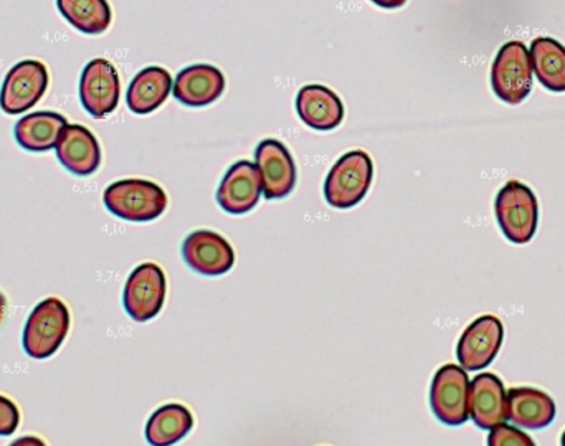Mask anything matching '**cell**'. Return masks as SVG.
I'll return each instance as SVG.
<instances>
[{
	"label": "cell",
	"mask_w": 565,
	"mask_h": 446,
	"mask_svg": "<svg viewBox=\"0 0 565 446\" xmlns=\"http://www.w3.org/2000/svg\"><path fill=\"white\" fill-rule=\"evenodd\" d=\"M106 209L128 222H151L168 208V195L161 185L145 179H125L109 185L103 195Z\"/></svg>",
	"instance_id": "1"
},
{
	"label": "cell",
	"mask_w": 565,
	"mask_h": 446,
	"mask_svg": "<svg viewBox=\"0 0 565 446\" xmlns=\"http://www.w3.org/2000/svg\"><path fill=\"white\" fill-rule=\"evenodd\" d=\"M70 329V311L58 298H46L33 309L23 329L22 344L29 358H52L65 341Z\"/></svg>",
	"instance_id": "2"
},
{
	"label": "cell",
	"mask_w": 565,
	"mask_h": 446,
	"mask_svg": "<svg viewBox=\"0 0 565 446\" xmlns=\"http://www.w3.org/2000/svg\"><path fill=\"white\" fill-rule=\"evenodd\" d=\"M374 179V164L364 151L342 156L324 182V198L331 208L351 209L367 195Z\"/></svg>",
	"instance_id": "3"
},
{
	"label": "cell",
	"mask_w": 565,
	"mask_h": 446,
	"mask_svg": "<svg viewBox=\"0 0 565 446\" xmlns=\"http://www.w3.org/2000/svg\"><path fill=\"white\" fill-rule=\"evenodd\" d=\"M501 232L510 242H531L540 225V204L536 195L520 181H510L498 192L494 204Z\"/></svg>",
	"instance_id": "4"
},
{
	"label": "cell",
	"mask_w": 565,
	"mask_h": 446,
	"mask_svg": "<svg viewBox=\"0 0 565 446\" xmlns=\"http://www.w3.org/2000/svg\"><path fill=\"white\" fill-rule=\"evenodd\" d=\"M491 86L494 95L508 105L516 106L533 89V65L530 52L521 40L504 43L491 68Z\"/></svg>",
	"instance_id": "5"
},
{
	"label": "cell",
	"mask_w": 565,
	"mask_h": 446,
	"mask_svg": "<svg viewBox=\"0 0 565 446\" xmlns=\"http://www.w3.org/2000/svg\"><path fill=\"white\" fill-rule=\"evenodd\" d=\"M470 379L461 365L447 364L438 369L430 389V405L441 424L458 427L470 418L468 408Z\"/></svg>",
	"instance_id": "6"
},
{
	"label": "cell",
	"mask_w": 565,
	"mask_h": 446,
	"mask_svg": "<svg viewBox=\"0 0 565 446\" xmlns=\"http://www.w3.org/2000/svg\"><path fill=\"white\" fill-rule=\"evenodd\" d=\"M49 88V70L39 60H23L9 70L0 89V108L22 115L33 108Z\"/></svg>",
	"instance_id": "7"
},
{
	"label": "cell",
	"mask_w": 565,
	"mask_h": 446,
	"mask_svg": "<svg viewBox=\"0 0 565 446\" xmlns=\"http://www.w3.org/2000/svg\"><path fill=\"white\" fill-rule=\"evenodd\" d=\"M166 299V275L156 263H142L126 282L122 302L129 318L146 322L161 312Z\"/></svg>",
	"instance_id": "8"
},
{
	"label": "cell",
	"mask_w": 565,
	"mask_h": 446,
	"mask_svg": "<svg viewBox=\"0 0 565 446\" xmlns=\"http://www.w3.org/2000/svg\"><path fill=\"white\" fill-rule=\"evenodd\" d=\"M121 82L115 65L105 59H95L85 66L79 79V99L86 113L96 119L111 115L119 103Z\"/></svg>",
	"instance_id": "9"
},
{
	"label": "cell",
	"mask_w": 565,
	"mask_h": 446,
	"mask_svg": "<svg viewBox=\"0 0 565 446\" xmlns=\"http://www.w3.org/2000/svg\"><path fill=\"white\" fill-rule=\"evenodd\" d=\"M503 322L497 316H481L471 322L458 342L457 358L465 371H483L503 344Z\"/></svg>",
	"instance_id": "10"
},
{
	"label": "cell",
	"mask_w": 565,
	"mask_h": 446,
	"mask_svg": "<svg viewBox=\"0 0 565 446\" xmlns=\"http://www.w3.org/2000/svg\"><path fill=\"white\" fill-rule=\"evenodd\" d=\"M182 255L194 272L205 276L224 275L235 263L231 243L212 230L191 233L182 245Z\"/></svg>",
	"instance_id": "11"
},
{
	"label": "cell",
	"mask_w": 565,
	"mask_h": 446,
	"mask_svg": "<svg viewBox=\"0 0 565 446\" xmlns=\"http://www.w3.org/2000/svg\"><path fill=\"white\" fill-rule=\"evenodd\" d=\"M264 192L260 171L250 161L232 166L217 191V202L225 212L242 215L257 208Z\"/></svg>",
	"instance_id": "12"
},
{
	"label": "cell",
	"mask_w": 565,
	"mask_h": 446,
	"mask_svg": "<svg viewBox=\"0 0 565 446\" xmlns=\"http://www.w3.org/2000/svg\"><path fill=\"white\" fill-rule=\"evenodd\" d=\"M255 159L264 182V194L268 201L291 194L296 185V164L282 142L277 139H265L258 145Z\"/></svg>",
	"instance_id": "13"
},
{
	"label": "cell",
	"mask_w": 565,
	"mask_h": 446,
	"mask_svg": "<svg viewBox=\"0 0 565 446\" xmlns=\"http://www.w3.org/2000/svg\"><path fill=\"white\" fill-rule=\"evenodd\" d=\"M56 158L75 176H92L102 164L98 139L82 125H66L55 146Z\"/></svg>",
	"instance_id": "14"
},
{
	"label": "cell",
	"mask_w": 565,
	"mask_h": 446,
	"mask_svg": "<svg viewBox=\"0 0 565 446\" xmlns=\"http://www.w3.org/2000/svg\"><path fill=\"white\" fill-rule=\"evenodd\" d=\"M299 119L316 131H332L344 119V105L332 89L322 85H308L296 96Z\"/></svg>",
	"instance_id": "15"
},
{
	"label": "cell",
	"mask_w": 565,
	"mask_h": 446,
	"mask_svg": "<svg viewBox=\"0 0 565 446\" xmlns=\"http://www.w3.org/2000/svg\"><path fill=\"white\" fill-rule=\"evenodd\" d=\"M470 417L483 431L507 421V391L498 375L483 372L470 382Z\"/></svg>",
	"instance_id": "16"
},
{
	"label": "cell",
	"mask_w": 565,
	"mask_h": 446,
	"mask_svg": "<svg viewBox=\"0 0 565 446\" xmlns=\"http://www.w3.org/2000/svg\"><path fill=\"white\" fill-rule=\"evenodd\" d=\"M556 404L546 392L533 387H516L507 392V421L516 427L540 431L553 424Z\"/></svg>",
	"instance_id": "17"
},
{
	"label": "cell",
	"mask_w": 565,
	"mask_h": 446,
	"mask_svg": "<svg viewBox=\"0 0 565 446\" xmlns=\"http://www.w3.org/2000/svg\"><path fill=\"white\" fill-rule=\"evenodd\" d=\"M225 76L217 66L192 65L182 70L174 82V96L182 105L202 108L221 98Z\"/></svg>",
	"instance_id": "18"
},
{
	"label": "cell",
	"mask_w": 565,
	"mask_h": 446,
	"mask_svg": "<svg viewBox=\"0 0 565 446\" xmlns=\"http://www.w3.org/2000/svg\"><path fill=\"white\" fill-rule=\"evenodd\" d=\"M172 92V76L162 66L141 70L129 85L126 102L136 115H149L164 105Z\"/></svg>",
	"instance_id": "19"
},
{
	"label": "cell",
	"mask_w": 565,
	"mask_h": 446,
	"mask_svg": "<svg viewBox=\"0 0 565 446\" xmlns=\"http://www.w3.org/2000/svg\"><path fill=\"white\" fill-rule=\"evenodd\" d=\"M68 125L65 116L53 112L26 115L15 125V139L20 148L32 152L50 151L58 142L63 128Z\"/></svg>",
	"instance_id": "20"
},
{
	"label": "cell",
	"mask_w": 565,
	"mask_h": 446,
	"mask_svg": "<svg viewBox=\"0 0 565 446\" xmlns=\"http://www.w3.org/2000/svg\"><path fill=\"white\" fill-rule=\"evenodd\" d=\"M531 65L544 88L565 93V46L559 40L540 36L530 49Z\"/></svg>",
	"instance_id": "21"
},
{
	"label": "cell",
	"mask_w": 565,
	"mask_h": 446,
	"mask_svg": "<svg viewBox=\"0 0 565 446\" xmlns=\"http://www.w3.org/2000/svg\"><path fill=\"white\" fill-rule=\"evenodd\" d=\"M194 427L191 411L181 404L158 408L146 425V438L154 446L174 445Z\"/></svg>",
	"instance_id": "22"
},
{
	"label": "cell",
	"mask_w": 565,
	"mask_h": 446,
	"mask_svg": "<svg viewBox=\"0 0 565 446\" xmlns=\"http://www.w3.org/2000/svg\"><path fill=\"white\" fill-rule=\"evenodd\" d=\"M56 6L70 25L88 35H99L111 25L108 0H56Z\"/></svg>",
	"instance_id": "23"
},
{
	"label": "cell",
	"mask_w": 565,
	"mask_h": 446,
	"mask_svg": "<svg viewBox=\"0 0 565 446\" xmlns=\"http://www.w3.org/2000/svg\"><path fill=\"white\" fill-rule=\"evenodd\" d=\"M488 445L490 446H534V442L527 437L524 432L518 431L513 425L498 424L491 428L488 435Z\"/></svg>",
	"instance_id": "24"
},
{
	"label": "cell",
	"mask_w": 565,
	"mask_h": 446,
	"mask_svg": "<svg viewBox=\"0 0 565 446\" xmlns=\"http://www.w3.org/2000/svg\"><path fill=\"white\" fill-rule=\"evenodd\" d=\"M19 424V408L12 401L0 395V437H10L15 434Z\"/></svg>",
	"instance_id": "25"
},
{
	"label": "cell",
	"mask_w": 565,
	"mask_h": 446,
	"mask_svg": "<svg viewBox=\"0 0 565 446\" xmlns=\"http://www.w3.org/2000/svg\"><path fill=\"white\" fill-rule=\"evenodd\" d=\"M375 6L384 7V9H398L404 6L407 0H371Z\"/></svg>",
	"instance_id": "26"
},
{
	"label": "cell",
	"mask_w": 565,
	"mask_h": 446,
	"mask_svg": "<svg viewBox=\"0 0 565 446\" xmlns=\"http://www.w3.org/2000/svg\"><path fill=\"white\" fill-rule=\"evenodd\" d=\"M6 298H3L2 293H0V322H2L3 312H6Z\"/></svg>",
	"instance_id": "27"
},
{
	"label": "cell",
	"mask_w": 565,
	"mask_h": 446,
	"mask_svg": "<svg viewBox=\"0 0 565 446\" xmlns=\"http://www.w3.org/2000/svg\"><path fill=\"white\" fill-rule=\"evenodd\" d=\"M563 445L565 446V432L563 434Z\"/></svg>",
	"instance_id": "28"
}]
</instances>
